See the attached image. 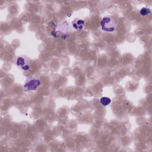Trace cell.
<instances>
[{
  "instance_id": "obj_1",
  "label": "cell",
  "mask_w": 152,
  "mask_h": 152,
  "mask_svg": "<svg viewBox=\"0 0 152 152\" xmlns=\"http://www.w3.org/2000/svg\"><path fill=\"white\" fill-rule=\"evenodd\" d=\"M100 26L102 29L106 32H113L116 28L117 24L113 17L106 16L102 19Z\"/></svg>"
},
{
  "instance_id": "obj_2",
  "label": "cell",
  "mask_w": 152,
  "mask_h": 152,
  "mask_svg": "<svg viewBox=\"0 0 152 152\" xmlns=\"http://www.w3.org/2000/svg\"><path fill=\"white\" fill-rule=\"evenodd\" d=\"M16 66L22 71H29L32 68L31 59L26 56H18L15 61Z\"/></svg>"
},
{
  "instance_id": "obj_3",
  "label": "cell",
  "mask_w": 152,
  "mask_h": 152,
  "mask_svg": "<svg viewBox=\"0 0 152 152\" xmlns=\"http://www.w3.org/2000/svg\"><path fill=\"white\" fill-rule=\"evenodd\" d=\"M40 84L41 81L38 77L30 75L27 77L23 87L26 91H35Z\"/></svg>"
},
{
  "instance_id": "obj_4",
  "label": "cell",
  "mask_w": 152,
  "mask_h": 152,
  "mask_svg": "<svg viewBox=\"0 0 152 152\" xmlns=\"http://www.w3.org/2000/svg\"><path fill=\"white\" fill-rule=\"evenodd\" d=\"M69 28V23L67 21H62L56 25L54 34H56V36L65 37L68 34Z\"/></svg>"
},
{
  "instance_id": "obj_5",
  "label": "cell",
  "mask_w": 152,
  "mask_h": 152,
  "mask_svg": "<svg viewBox=\"0 0 152 152\" xmlns=\"http://www.w3.org/2000/svg\"><path fill=\"white\" fill-rule=\"evenodd\" d=\"M85 24V21L81 19L77 18L75 19L72 22V26L73 28L77 30H82Z\"/></svg>"
},
{
  "instance_id": "obj_6",
  "label": "cell",
  "mask_w": 152,
  "mask_h": 152,
  "mask_svg": "<svg viewBox=\"0 0 152 152\" xmlns=\"http://www.w3.org/2000/svg\"><path fill=\"white\" fill-rule=\"evenodd\" d=\"M100 103L104 106L109 105L111 103V100L109 97H102L100 99Z\"/></svg>"
},
{
  "instance_id": "obj_7",
  "label": "cell",
  "mask_w": 152,
  "mask_h": 152,
  "mask_svg": "<svg viewBox=\"0 0 152 152\" xmlns=\"http://www.w3.org/2000/svg\"><path fill=\"white\" fill-rule=\"evenodd\" d=\"M151 12L150 9L147 7H143L140 10V13L141 14V15L142 16H147Z\"/></svg>"
}]
</instances>
